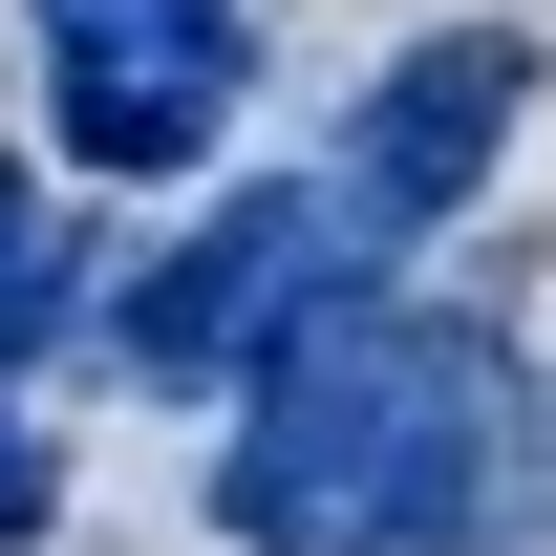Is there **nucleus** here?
<instances>
[{
    "mask_svg": "<svg viewBox=\"0 0 556 556\" xmlns=\"http://www.w3.org/2000/svg\"><path fill=\"white\" fill-rule=\"evenodd\" d=\"M514 108H535V43H514V22H428L407 65L364 86V129H343V214H364V236L471 214L492 150H514Z\"/></svg>",
    "mask_w": 556,
    "mask_h": 556,
    "instance_id": "4",
    "label": "nucleus"
},
{
    "mask_svg": "<svg viewBox=\"0 0 556 556\" xmlns=\"http://www.w3.org/2000/svg\"><path fill=\"white\" fill-rule=\"evenodd\" d=\"M43 514H65V450H43V428H22V407H0V556H22V535H43Z\"/></svg>",
    "mask_w": 556,
    "mask_h": 556,
    "instance_id": "7",
    "label": "nucleus"
},
{
    "mask_svg": "<svg viewBox=\"0 0 556 556\" xmlns=\"http://www.w3.org/2000/svg\"><path fill=\"white\" fill-rule=\"evenodd\" d=\"M65 321V236H43V193H0V364Z\"/></svg>",
    "mask_w": 556,
    "mask_h": 556,
    "instance_id": "6",
    "label": "nucleus"
},
{
    "mask_svg": "<svg viewBox=\"0 0 556 556\" xmlns=\"http://www.w3.org/2000/svg\"><path fill=\"white\" fill-rule=\"evenodd\" d=\"M428 556H556V450H535V386L492 364V407H471V471H450V535Z\"/></svg>",
    "mask_w": 556,
    "mask_h": 556,
    "instance_id": "5",
    "label": "nucleus"
},
{
    "mask_svg": "<svg viewBox=\"0 0 556 556\" xmlns=\"http://www.w3.org/2000/svg\"><path fill=\"white\" fill-rule=\"evenodd\" d=\"M343 278H386V236L343 214V172H257L236 214H193V236L129 278V364L150 386H236V364H257L278 321H321Z\"/></svg>",
    "mask_w": 556,
    "mask_h": 556,
    "instance_id": "2",
    "label": "nucleus"
},
{
    "mask_svg": "<svg viewBox=\"0 0 556 556\" xmlns=\"http://www.w3.org/2000/svg\"><path fill=\"white\" fill-rule=\"evenodd\" d=\"M257 86V22L236 0H43V129L65 172H193Z\"/></svg>",
    "mask_w": 556,
    "mask_h": 556,
    "instance_id": "3",
    "label": "nucleus"
},
{
    "mask_svg": "<svg viewBox=\"0 0 556 556\" xmlns=\"http://www.w3.org/2000/svg\"><path fill=\"white\" fill-rule=\"evenodd\" d=\"M492 321H428L386 278H343L321 321H278L236 364V450H214V535L236 556H428L450 535V471H471L492 407Z\"/></svg>",
    "mask_w": 556,
    "mask_h": 556,
    "instance_id": "1",
    "label": "nucleus"
}]
</instances>
